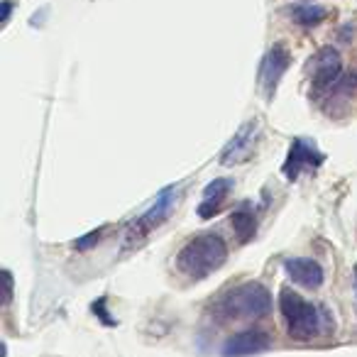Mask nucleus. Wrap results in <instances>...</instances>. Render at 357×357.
Returning <instances> with one entry per match:
<instances>
[{"instance_id":"9b49d317","label":"nucleus","mask_w":357,"mask_h":357,"mask_svg":"<svg viewBox=\"0 0 357 357\" xmlns=\"http://www.w3.org/2000/svg\"><path fill=\"white\" fill-rule=\"evenodd\" d=\"M230 191H233V178H225V176L213 178V181L204 189V199H201L199 208H196L199 218L208 220V218H213L215 213H220L225 201H228Z\"/></svg>"},{"instance_id":"dca6fc26","label":"nucleus","mask_w":357,"mask_h":357,"mask_svg":"<svg viewBox=\"0 0 357 357\" xmlns=\"http://www.w3.org/2000/svg\"><path fill=\"white\" fill-rule=\"evenodd\" d=\"M8 17H10V0L3 3V22H8Z\"/></svg>"},{"instance_id":"f257e3e1","label":"nucleus","mask_w":357,"mask_h":357,"mask_svg":"<svg viewBox=\"0 0 357 357\" xmlns=\"http://www.w3.org/2000/svg\"><path fill=\"white\" fill-rule=\"evenodd\" d=\"M279 311H282V318L287 323V333L291 340H313L318 335H326L333 328V318L326 308L306 301L301 294H296L289 287H284L279 291Z\"/></svg>"},{"instance_id":"4468645a","label":"nucleus","mask_w":357,"mask_h":357,"mask_svg":"<svg viewBox=\"0 0 357 357\" xmlns=\"http://www.w3.org/2000/svg\"><path fill=\"white\" fill-rule=\"evenodd\" d=\"M103 233H105V228L91 230L89 235H84V238L76 240V243L71 245V248L79 250V252H86V250H91V248H93V245H98V243H100V238H103Z\"/></svg>"},{"instance_id":"2eb2a0df","label":"nucleus","mask_w":357,"mask_h":357,"mask_svg":"<svg viewBox=\"0 0 357 357\" xmlns=\"http://www.w3.org/2000/svg\"><path fill=\"white\" fill-rule=\"evenodd\" d=\"M3 277H6V301H10V296H13V277H10V272H6Z\"/></svg>"},{"instance_id":"39448f33","label":"nucleus","mask_w":357,"mask_h":357,"mask_svg":"<svg viewBox=\"0 0 357 357\" xmlns=\"http://www.w3.org/2000/svg\"><path fill=\"white\" fill-rule=\"evenodd\" d=\"M313 93L331 96V91L340 84L342 79V59L333 47H323L316 56H313Z\"/></svg>"},{"instance_id":"7ed1b4c3","label":"nucleus","mask_w":357,"mask_h":357,"mask_svg":"<svg viewBox=\"0 0 357 357\" xmlns=\"http://www.w3.org/2000/svg\"><path fill=\"white\" fill-rule=\"evenodd\" d=\"M272 311V294L264 284L245 282L228 289L218 301V313L225 321H250L264 318Z\"/></svg>"},{"instance_id":"f3484780","label":"nucleus","mask_w":357,"mask_h":357,"mask_svg":"<svg viewBox=\"0 0 357 357\" xmlns=\"http://www.w3.org/2000/svg\"><path fill=\"white\" fill-rule=\"evenodd\" d=\"M355 294H357V267H355Z\"/></svg>"},{"instance_id":"6e6552de","label":"nucleus","mask_w":357,"mask_h":357,"mask_svg":"<svg viewBox=\"0 0 357 357\" xmlns=\"http://www.w3.org/2000/svg\"><path fill=\"white\" fill-rule=\"evenodd\" d=\"M289 61H291V56H289L284 45H274L272 50L267 52V56H264V61H262V69H259V84H262L267 98H274V91H277L282 76L287 74Z\"/></svg>"},{"instance_id":"f8f14e48","label":"nucleus","mask_w":357,"mask_h":357,"mask_svg":"<svg viewBox=\"0 0 357 357\" xmlns=\"http://www.w3.org/2000/svg\"><path fill=\"white\" fill-rule=\"evenodd\" d=\"M289 17H291L296 25L301 27H313V25H321L323 20L328 17V10L321 6H308V3H301V6H291L289 8Z\"/></svg>"},{"instance_id":"1a4fd4ad","label":"nucleus","mask_w":357,"mask_h":357,"mask_svg":"<svg viewBox=\"0 0 357 357\" xmlns=\"http://www.w3.org/2000/svg\"><path fill=\"white\" fill-rule=\"evenodd\" d=\"M284 269H287L289 279L303 289H321L323 279H326L323 267L316 262V259L289 257V259H284Z\"/></svg>"},{"instance_id":"0eeeda50","label":"nucleus","mask_w":357,"mask_h":357,"mask_svg":"<svg viewBox=\"0 0 357 357\" xmlns=\"http://www.w3.org/2000/svg\"><path fill=\"white\" fill-rule=\"evenodd\" d=\"M272 347V340L264 331H243V333H235L225 340L223 345V357H252V355H262Z\"/></svg>"},{"instance_id":"423d86ee","label":"nucleus","mask_w":357,"mask_h":357,"mask_svg":"<svg viewBox=\"0 0 357 357\" xmlns=\"http://www.w3.org/2000/svg\"><path fill=\"white\" fill-rule=\"evenodd\" d=\"M323 152L316 147V142H311L308 137H296L289 147L287 162H284V176L289 181H296L303 172H313L323 164Z\"/></svg>"},{"instance_id":"9d476101","label":"nucleus","mask_w":357,"mask_h":357,"mask_svg":"<svg viewBox=\"0 0 357 357\" xmlns=\"http://www.w3.org/2000/svg\"><path fill=\"white\" fill-rule=\"evenodd\" d=\"M257 120H250V123H245L243 128L235 132V137L228 142V147L223 149V154H220V162L225 164V167H230V164L235 162H245L248 159V154L252 152L255 147V137H257Z\"/></svg>"},{"instance_id":"20e7f679","label":"nucleus","mask_w":357,"mask_h":357,"mask_svg":"<svg viewBox=\"0 0 357 357\" xmlns=\"http://www.w3.org/2000/svg\"><path fill=\"white\" fill-rule=\"evenodd\" d=\"M178 204V191L176 186H167L162 189L154 201L137 215L135 220H130L128 230H125V240H123V252L128 250H137L147 243V238L159 228V225L167 223V218L172 215V211Z\"/></svg>"},{"instance_id":"ddd939ff","label":"nucleus","mask_w":357,"mask_h":357,"mask_svg":"<svg viewBox=\"0 0 357 357\" xmlns=\"http://www.w3.org/2000/svg\"><path fill=\"white\" fill-rule=\"evenodd\" d=\"M230 223H233V230L238 233L240 243H250V240L255 238V233H257V218H255V213L248 206L235 211V213L230 215Z\"/></svg>"},{"instance_id":"f03ea898","label":"nucleus","mask_w":357,"mask_h":357,"mask_svg":"<svg viewBox=\"0 0 357 357\" xmlns=\"http://www.w3.org/2000/svg\"><path fill=\"white\" fill-rule=\"evenodd\" d=\"M228 262V245L218 233H199L178 250L176 267L194 282H204Z\"/></svg>"}]
</instances>
